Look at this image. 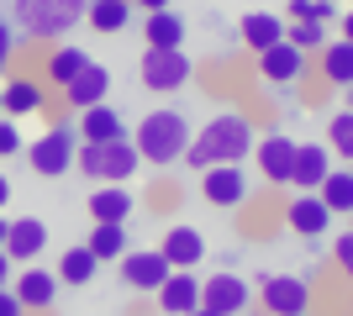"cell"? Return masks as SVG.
<instances>
[{"instance_id": "8fae6325", "label": "cell", "mask_w": 353, "mask_h": 316, "mask_svg": "<svg viewBox=\"0 0 353 316\" xmlns=\"http://www.w3.org/2000/svg\"><path fill=\"white\" fill-rule=\"evenodd\" d=\"M253 164H259V174H264L269 185H290L295 174V137L285 132H269L253 143Z\"/></svg>"}, {"instance_id": "d590c367", "label": "cell", "mask_w": 353, "mask_h": 316, "mask_svg": "<svg viewBox=\"0 0 353 316\" xmlns=\"http://www.w3.org/2000/svg\"><path fill=\"white\" fill-rule=\"evenodd\" d=\"M11 59H16V27L0 16V69H11Z\"/></svg>"}, {"instance_id": "b9f144b4", "label": "cell", "mask_w": 353, "mask_h": 316, "mask_svg": "<svg viewBox=\"0 0 353 316\" xmlns=\"http://www.w3.org/2000/svg\"><path fill=\"white\" fill-rule=\"evenodd\" d=\"M6 232H11V222H6V211H0V248H6Z\"/></svg>"}, {"instance_id": "ee69618b", "label": "cell", "mask_w": 353, "mask_h": 316, "mask_svg": "<svg viewBox=\"0 0 353 316\" xmlns=\"http://www.w3.org/2000/svg\"><path fill=\"white\" fill-rule=\"evenodd\" d=\"M0 116H6V85H0Z\"/></svg>"}, {"instance_id": "e0dca14e", "label": "cell", "mask_w": 353, "mask_h": 316, "mask_svg": "<svg viewBox=\"0 0 353 316\" xmlns=\"http://www.w3.org/2000/svg\"><path fill=\"white\" fill-rule=\"evenodd\" d=\"M48 105V79H37V74H11L6 79V116H37Z\"/></svg>"}, {"instance_id": "d4e9b609", "label": "cell", "mask_w": 353, "mask_h": 316, "mask_svg": "<svg viewBox=\"0 0 353 316\" xmlns=\"http://www.w3.org/2000/svg\"><path fill=\"white\" fill-rule=\"evenodd\" d=\"M316 63H322V79L332 85V90H348V85H353V43H348V37L327 43L322 53H316Z\"/></svg>"}, {"instance_id": "60d3db41", "label": "cell", "mask_w": 353, "mask_h": 316, "mask_svg": "<svg viewBox=\"0 0 353 316\" xmlns=\"http://www.w3.org/2000/svg\"><path fill=\"white\" fill-rule=\"evenodd\" d=\"M6 200H11V180L0 174V211H6Z\"/></svg>"}, {"instance_id": "7bdbcfd3", "label": "cell", "mask_w": 353, "mask_h": 316, "mask_svg": "<svg viewBox=\"0 0 353 316\" xmlns=\"http://www.w3.org/2000/svg\"><path fill=\"white\" fill-rule=\"evenodd\" d=\"M190 316H221V311H211V306H201V311H190Z\"/></svg>"}, {"instance_id": "2e32d148", "label": "cell", "mask_w": 353, "mask_h": 316, "mask_svg": "<svg viewBox=\"0 0 353 316\" xmlns=\"http://www.w3.org/2000/svg\"><path fill=\"white\" fill-rule=\"evenodd\" d=\"M332 174V148L327 143H295V190H322V180Z\"/></svg>"}, {"instance_id": "3957f363", "label": "cell", "mask_w": 353, "mask_h": 316, "mask_svg": "<svg viewBox=\"0 0 353 316\" xmlns=\"http://www.w3.org/2000/svg\"><path fill=\"white\" fill-rule=\"evenodd\" d=\"M16 11V32L21 37H37V43H53L63 32H74L85 21L90 0H11Z\"/></svg>"}, {"instance_id": "ab89813d", "label": "cell", "mask_w": 353, "mask_h": 316, "mask_svg": "<svg viewBox=\"0 0 353 316\" xmlns=\"http://www.w3.org/2000/svg\"><path fill=\"white\" fill-rule=\"evenodd\" d=\"M338 21H343V37H348V43H353V6H348V11H343V16H338Z\"/></svg>"}, {"instance_id": "ffe728a7", "label": "cell", "mask_w": 353, "mask_h": 316, "mask_svg": "<svg viewBox=\"0 0 353 316\" xmlns=\"http://www.w3.org/2000/svg\"><path fill=\"white\" fill-rule=\"evenodd\" d=\"M43 248H48V222L43 216H16L11 232H6V253H11L16 264H32Z\"/></svg>"}, {"instance_id": "f546056e", "label": "cell", "mask_w": 353, "mask_h": 316, "mask_svg": "<svg viewBox=\"0 0 353 316\" xmlns=\"http://www.w3.org/2000/svg\"><path fill=\"white\" fill-rule=\"evenodd\" d=\"M316 196L327 200V211H332V216H353V169H332Z\"/></svg>"}, {"instance_id": "836d02e7", "label": "cell", "mask_w": 353, "mask_h": 316, "mask_svg": "<svg viewBox=\"0 0 353 316\" xmlns=\"http://www.w3.org/2000/svg\"><path fill=\"white\" fill-rule=\"evenodd\" d=\"M332 264H338L343 280L353 285V227H348V232H338V242H332Z\"/></svg>"}, {"instance_id": "c3c4849f", "label": "cell", "mask_w": 353, "mask_h": 316, "mask_svg": "<svg viewBox=\"0 0 353 316\" xmlns=\"http://www.w3.org/2000/svg\"><path fill=\"white\" fill-rule=\"evenodd\" d=\"M348 222H353V216H348Z\"/></svg>"}, {"instance_id": "74e56055", "label": "cell", "mask_w": 353, "mask_h": 316, "mask_svg": "<svg viewBox=\"0 0 353 316\" xmlns=\"http://www.w3.org/2000/svg\"><path fill=\"white\" fill-rule=\"evenodd\" d=\"M11 264H16V258H11V253H6V248H0V290L11 285Z\"/></svg>"}, {"instance_id": "277c9868", "label": "cell", "mask_w": 353, "mask_h": 316, "mask_svg": "<svg viewBox=\"0 0 353 316\" xmlns=\"http://www.w3.org/2000/svg\"><path fill=\"white\" fill-rule=\"evenodd\" d=\"M137 164H143V153H137L132 137H117V143H79V158H74V169H79L85 180H95V185L132 180Z\"/></svg>"}, {"instance_id": "83f0119b", "label": "cell", "mask_w": 353, "mask_h": 316, "mask_svg": "<svg viewBox=\"0 0 353 316\" xmlns=\"http://www.w3.org/2000/svg\"><path fill=\"white\" fill-rule=\"evenodd\" d=\"M95 269H101V258L90 253V242L63 248V258H59V280H63V285H90V280H95Z\"/></svg>"}, {"instance_id": "f35d334b", "label": "cell", "mask_w": 353, "mask_h": 316, "mask_svg": "<svg viewBox=\"0 0 353 316\" xmlns=\"http://www.w3.org/2000/svg\"><path fill=\"white\" fill-rule=\"evenodd\" d=\"M132 6H137V11H143V16H148V11H169L174 0H132Z\"/></svg>"}, {"instance_id": "1f68e13d", "label": "cell", "mask_w": 353, "mask_h": 316, "mask_svg": "<svg viewBox=\"0 0 353 316\" xmlns=\"http://www.w3.org/2000/svg\"><path fill=\"white\" fill-rule=\"evenodd\" d=\"M285 37H290L301 53H322V48H327V21H290Z\"/></svg>"}, {"instance_id": "52a82bcc", "label": "cell", "mask_w": 353, "mask_h": 316, "mask_svg": "<svg viewBox=\"0 0 353 316\" xmlns=\"http://www.w3.org/2000/svg\"><path fill=\"white\" fill-rule=\"evenodd\" d=\"M259 306H264V316L311 311V285L301 274H264V280H259Z\"/></svg>"}, {"instance_id": "7dc6e473", "label": "cell", "mask_w": 353, "mask_h": 316, "mask_svg": "<svg viewBox=\"0 0 353 316\" xmlns=\"http://www.w3.org/2000/svg\"><path fill=\"white\" fill-rule=\"evenodd\" d=\"M338 6H343V0H338ZM348 6H353V0H348Z\"/></svg>"}, {"instance_id": "4dcf8cb0", "label": "cell", "mask_w": 353, "mask_h": 316, "mask_svg": "<svg viewBox=\"0 0 353 316\" xmlns=\"http://www.w3.org/2000/svg\"><path fill=\"white\" fill-rule=\"evenodd\" d=\"M327 148L338 153V158H348V164H353V105H348V111H338V116L327 121Z\"/></svg>"}, {"instance_id": "7c38bea8", "label": "cell", "mask_w": 353, "mask_h": 316, "mask_svg": "<svg viewBox=\"0 0 353 316\" xmlns=\"http://www.w3.org/2000/svg\"><path fill=\"white\" fill-rule=\"evenodd\" d=\"M285 227H290L295 238H322L327 227H332V211H327V200L316 196V190H301V196L285 206Z\"/></svg>"}, {"instance_id": "7a4b0ae2", "label": "cell", "mask_w": 353, "mask_h": 316, "mask_svg": "<svg viewBox=\"0 0 353 316\" xmlns=\"http://www.w3.org/2000/svg\"><path fill=\"white\" fill-rule=\"evenodd\" d=\"M190 137H195V127L185 121V111H174V105H159V111H148V116L137 121L132 143H137V153H143V164L169 169V164H179V158H185Z\"/></svg>"}, {"instance_id": "8d00e7d4", "label": "cell", "mask_w": 353, "mask_h": 316, "mask_svg": "<svg viewBox=\"0 0 353 316\" xmlns=\"http://www.w3.org/2000/svg\"><path fill=\"white\" fill-rule=\"evenodd\" d=\"M0 316H27V306H21V295H16L11 285L0 290Z\"/></svg>"}, {"instance_id": "9c48e42d", "label": "cell", "mask_w": 353, "mask_h": 316, "mask_svg": "<svg viewBox=\"0 0 353 316\" xmlns=\"http://www.w3.org/2000/svg\"><path fill=\"white\" fill-rule=\"evenodd\" d=\"M248 190H253V180L243 174V164L201 169V196H206L216 211H237V206H248Z\"/></svg>"}, {"instance_id": "4fadbf2b", "label": "cell", "mask_w": 353, "mask_h": 316, "mask_svg": "<svg viewBox=\"0 0 353 316\" xmlns=\"http://www.w3.org/2000/svg\"><path fill=\"white\" fill-rule=\"evenodd\" d=\"M259 74H264L269 85H295V79H306V53L285 37V43H274V48L259 53Z\"/></svg>"}, {"instance_id": "ac0fdd59", "label": "cell", "mask_w": 353, "mask_h": 316, "mask_svg": "<svg viewBox=\"0 0 353 316\" xmlns=\"http://www.w3.org/2000/svg\"><path fill=\"white\" fill-rule=\"evenodd\" d=\"M159 253L169 258L174 269H195V264L206 258V238H201V232H195L190 222H179V227H169V232H163Z\"/></svg>"}, {"instance_id": "6da1fadb", "label": "cell", "mask_w": 353, "mask_h": 316, "mask_svg": "<svg viewBox=\"0 0 353 316\" xmlns=\"http://www.w3.org/2000/svg\"><path fill=\"white\" fill-rule=\"evenodd\" d=\"M259 143L253 132L248 111H216V116L190 137V148H185V164L190 169H216V164H243Z\"/></svg>"}, {"instance_id": "e575fe53", "label": "cell", "mask_w": 353, "mask_h": 316, "mask_svg": "<svg viewBox=\"0 0 353 316\" xmlns=\"http://www.w3.org/2000/svg\"><path fill=\"white\" fill-rule=\"evenodd\" d=\"M21 148H27V143H21V127H16V116H0V158H16Z\"/></svg>"}, {"instance_id": "8992f818", "label": "cell", "mask_w": 353, "mask_h": 316, "mask_svg": "<svg viewBox=\"0 0 353 316\" xmlns=\"http://www.w3.org/2000/svg\"><path fill=\"white\" fill-rule=\"evenodd\" d=\"M137 74H143V85H148L153 95H174V90H185V85H190L195 63H190V53H185V48H148L143 63H137Z\"/></svg>"}, {"instance_id": "9a60e30c", "label": "cell", "mask_w": 353, "mask_h": 316, "mask_svg": "<svg viewBox=\"0 0 353 316\" xmlns=\"http://www.w3.org/2000/svg\"><path fill=\"white\" fill-rule=\"evenodd\" d=\"M153 301H159V311H169V316L201 311V280H195V269H174L169 280H163V290L153 295Z\"/></svg>"}, {"instance_id": "681fc988", "label": "cell", "mask_w": 353, "mask_h": 316, "mask_svg": "<svg viewBox=\"0 0 353 316\" xmlns=\"http://www.w3.org/2000/svg\"><path fill=\"white\" fill-rule=\"evenodd\" d=\"M348 169H353V164H348Z\"/></svg>"}, {"instance_id": "d6a6232c", "label": "cell", "mask_w": 353, "mask_h": 316, "mask_svg": "<svg viewBox=\"0 0 353 316\" xmlns=\"http://www.w3.org/2000/svg\"><path fill=\"white\" fill-rule=\"evenodd\" d=\"M285 16H290V21H332V16H343V11H338V0H290Z\"/></svg>"}, {"instance_id": "7402d4cb", "label": "cell", "mask_w": 353, "mask_h": 316, "mask_svg": "<svg viewBox=\"0 0 353 316\" xmlns=\"http://www.w3.org/2000/svg\"><path fill=\"white\" fill-rule=\"evenodd\" d=\"M132 190L127 185H95L90 190V222H127L132 216Z\"/></svg>"}, {"instance_id": "f1b7e54d", "label": "cell", "mask_w": 353, "mask_h": 316, "mask_svg": "<svg viewBox=\"0 0 353 316\" xmlns=\"http://www.w3.org/2000/svg\"><path fill=\"white\" fill-rule=\"evenodd\" d=\"M132 0H90V11H85V21L95 32H121L127 21H132Z\"/></svg>"}, {"instance_id": "f6af8a7d", "label": "cell", "mask_w": 353, "mask_h": 316, "mask_svg": "<svg viewBox=\"0 0 353 316\" xmlns=\"http://www.w3.org/2000/svg\"><path fill=\"white\" fill-rule=\"evenodd\" d=\"M348 105H353V85H348Z\"/></svg>"}, {"instance_id": "ba28073f", "label": "cell", "mask_w": 353, "mask_h": 316, "mask_svg": "<svg viewBox=\"0 0 353 316\" xmlns=\"http://www.w3.org/2000/svg\"><path fill=\"white\" fill-rule=\"evenodd\" d=\"M169 274H174V264H169L159 248H127V253H121V280H127V290H137V295H159Z\"/></svg>"}, {"instance_id": "4316f807", "label": "cell", "mask_w": 353, "mask_h": 316, "mask_svg": "<svg viewBox=\"0 0 353 316\" xmlns=\"http://www.w3.org/2000/svg\"><path fill=\"white\" fill-rule=\"evenodd\" d=\"M85 242H90V253L101 258V264H111V258L127 253V222H95Z\"/></svg>"}, {"instance_id": "d6986e66", "label": "cell", "mask_w": 353, "mask_h": 316, "mask_svg": "<svg viewBox=\"0 0 353 316\" xmlns=\"http://www.w3.org/2000/svg\"><path fill=\"white\" fill-rule=\"evenodd\" d=\"M285 16H274V11H248L243 21H237V37H243V48L248 53H264V48H274V43H285Z\"/></svg>"}, {"instance_id": "484cf974", "label": "cell", "mask_w": 353, "mask_h": 316, "mask_svg": "<svg viewBox=\"0 0 353 316\" xmlns=\"http://www.w3.org/2000/svg\"><path fill=\"white\" fill-rule=\"evenodd\" d=\"M85 63H90V53H85V48L63 43V48H53V53H48V59H43V79H48V85H59V90H63V85H69V79L79 74V69H85Z\"/></svg>"}, {"instance_id": "44dd1931", "label": "cell", "mask_w": 353, "mask_h": 316, "mask_svg": "<svg viewBox=\"0 0 353 316\" xmlns=\"http://www.w3.org/2000/svg\"><path fill=\"white\" fill-rule=\"evenodd\" d=\"M59 274H48V269H37V264H27V269L16 274V295H21V306L27 311H48V306L59 301Z\"/></svg>"}, {"instance_id": "bcb514c9", "label": "cell", "mask_w": 353, "mask_h": 316, "mask_svg": "<svg viewBox=\"0 0 353 316\" xmlns=\"http://www.w3.org/2000/svg\"><path fill=\"white\" fill-rule=\"evenodd\" d=\"M295 316H311V311H295Z\"/></svg>"}, {"instance_id": "5b68a950", "label": "cell", "mask_w": 353, "mask_h": 316, "mask_svg": "<svg viewBox=\"0 0 353 316\" xmlns=\"http://www.w3.org/2000/svg\"><path fill=\"white\" fill-rule=\"evenodd\" d=\"M79 127L74 121H59V127H48L43 137H32L27 143V164H32V174H43V180H63L74 169V158H79Z\"/></svg>"}, {"instance_id": "cb8c5ba5", "label": "cell", "mask_w": 353, "mask_h": 316, "mask_svg": "<svg viewBox=\"0 0 353 316\" xmlns=\"http://www.w3.org/2000/svg\"><path fill=\"white\" fill-rule=\"evenodd\" d=\"M143 43L148 48H185V16L179 11H148L143 16Z\"/></svg>"}, {"instance_id": "30bf717a", "label": "cell", "mask_w": 353, "mask_h": 316, "mask_svg": "<svg viewBox=\"0 0 353 316\" xmlns=\"http://www.w3.org/2000/svg\"><path fill=\"white\" fill-rule=\"evenodd\" d=\"M201 306H211V311H221V316H243L253 306V290H248V280L243 274H211V280H201Z\"/></svg>"}, {"instance_id": "5bb4252c", "label": "cell", "mask_w": 353, "mask_h": 316, "mask_svg": "<svg viewBox=\"0 0 353 316\" xmlns=\"http://www.w3.org/2000/svg\"><path fill=\"white\" fill-rule=\"evenodd\" d=\"M105 95H111V69H105V63H95V59H90L85 69L69 79V85H63V101H69L74 111H90V105H101Z\"/></svg>"}, {"instance_id": "603a6c76", "label": "cell", "mask_w": 353, "mask_h": 316, "mask_svg": "<svg viewBox=\"0 0 353 316\" xmlns=\"http://www.w3.org/2000/svg\"><path fill=\"white\" fill-rule=\"evenodd\" d=\"M79 137L85 143H117V137H127V127H121V116H117V105H90V111H79Z\"/></svg>"}]
</instances>
